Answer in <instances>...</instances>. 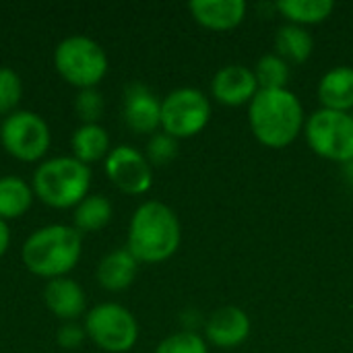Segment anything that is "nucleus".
Here are the masks:
<instances>
[{"mask_svg": "<svg viewBox=\"0 0 353 353\" xmlns=\"http://www.w3.org/2000/svg\"><path fill=\"white\" fill-rule=\"evenodd\" d=\"M248 120L254 137L271 147L292 145L304 126V110L290 89H261L248 108Z\"/></svg>", "mask_w": 353, "mask_h": 353, "instance_id": "obj_1", "label": "nucleus"}, {"mask_svg": "<svg viewBox=\"0 0 353 353\" xmlns=\"http://www.w3.org/2000/svg\"><path fill=\"white\" fill-rule=\"evenodd\" d=\"M180 246V221L176 213L157 201L143 203L128 228V250L139 263H161Z\"/></svg>", "mask_w": 353, "mask_h": 353, "instance_id": "obj_2", "label": "nucleus"}, {"mask_svg": "<svg viewBox=\"0 0 353 353\" xmlns=\"http://www.w3.org/2000/svg\"><path fill=\"white\" fill-rule=\"evenodd\" d=\"M81 232L68 225H46L33 232L23 244L25 267L39 277H64L81 259Z\"/></svg>", "mask_w": 353, "mask_h": 353, "instance_id": "obj_3", "label": "nucleus"}, {"mask_svg": "<svg viewBox=\"0 0 353 353\" xmlns=\"http://www.w3.org/2000/svg\"><path fill=\"white\" fill-rule=\"evenodd\" d=\"M91 170L77 157H52L33 174V192L50 207L79 205L89 190Z\"/></svg>", "mask_w": 353, "mask_h": 353, "instance_id": "obj_4", "label": "nucleus"}, {"mask_svg": "<svg viewBox=\"0 0 353 353\" xmlns=\"http://www.w3.org/2000/svg\"><path fill=\"white\" fill-rule=\"evenodd\" d=\"M54 64L70 85L89 89L103 79L108 70V56L91 37L70 35L56 46Z\"/></svg>", "mask_w": 353, "mask_h": 353, "instance_id": "obj_5", "label": "nucleus"}, {"mask_svg": "<svg viewBox=\"0 0 353 353\" xmlns=\"http://www.w3.org/2000/svg\"><path fill=\"white\" fill-rule=\"evenodd\" d=\"M310 149L331 161L347 163L353 159V116L347 112L319 110L306 122Z\"/></svg>", "mask_w": 353, "mask_h": 353, "instance_id": "obj_6", "label": "nucleus"}, {"mask_svg": "<svg viewBox=\"0 0 353 353\" xmlns=\"http://www.w3.org/2000/svg\"><path fill=\"white\" fill-rule=\"evenodd\" d=\"M85 331L93 343L112 353H124L134 347L139 325L134 316L120 304H99L85 319Z\"/></svg>", "mask_w": 353, "mask_h": 353, "instance_id": "obj_7", "label": "nucleus"}, {"mask_svg": "<svg viewBox=\"0 0 353 353\" xmlns=\"http://www.w3.org/2000/svg\"><path fill=\"white\" fill-rule=\"evenodd\" d=\"M211 116V103L199 89L182 87L161 101V126L174 139L199 134Z\"/></svg>", "mask_w": 353, "mask_h": 353, "instance_id": "obj_8", "label": "nucleus"}, {"mask_svg": "<svg viewBox=\"0 0 353 353\" xmlns=\"http://www.w3.org/2000/svg\"><path fill=\"white\" fill-rule=\"evenodd\" d=\"M0 139L12 157L21 161H35L43 157L50 147V128L41 116L21 110L12 112L2 122Z\"/></svg>", "mask_w": 353, "mask_h": 353, "instance_id": "obj_9", "label": "nucleus"}, {"mask_svg": "<svg viewBox=\"0 0 353 353\" xmlns=\"http://www.w3.org/2000/svg\"><path fill=\"white\" fill-rule=\"evenodd\" d=\"M105 172L108 178L126 194H143L151 188V163L134 147L120 145L112 149L105 159Z\"/></svg>", "mask_w": 353, "mask_h": 353, "instance_id": "obj_10", "label": "nucleus"}, {"mask_svg": "<svg viewBox=\"0 0 353 353\" xmlns=\"http://www.w3.org/2000/svg\"><path fill=\"white\" fill-rule=\"evenodd\" d=\"M259 83L254 70L242 64H230L221 68L211 83L213 97L223 105H242L250 103L259 93Z\"/></svg>", "mask_w": 353, "mask_h": 353, "instance_id": "obj_11", "label": "nucleus"}, {"mask_svg": "<svg viewBox=\"0 0 353 353\" xmlns=\"http://www.w3.org/2000/svg\"><path fill=\"white\" fill-rule=\"evenodd\" d=\"M124 120L126 124L141 134L155 132L161 126V101L155 93L143 85L132 83L124 91Z\"/></svg>", "mask_w": 353, "mask_h": 353, "instance_id": "obj_12", "label": "nucleus"}, {"mask_svg": "<svg viewBox=\"0 0 353 353\" xmlns=\"http://www.w3.org/2000/svg\"><path fill=\"white\" fill-rule=\"evenodd\" d=\"M209 343L221 350H234L244 343L250 335V319L244 310L236 306L219 308L211 314L205 327Z\"/></svg>", "mask_w": 353, "mask_h": 353, "instance_id": "obj_13", "label": "nucleus"}, {"mask_svg": "<svg viewBox=\"0 0 353 353\" xmlns=\"http://www.w3.org/2000/svg\"><path fill=\"white\" fill-rule=\"evenodd\" d=\"M188 8L203 27L213 31L234 29L246 17L244 0H192Z\"/></svg>", "mask_w": 353, "mask_h": 353, "instance_id": "obj_14", "label": "nucleus"}, {"mask_svg": "<svg viewBox=\"0 0 353 353\" xmlns=\"http://www.w3.org/2000/svg\"><path fill=\"white\" fill-rule=\"evenodd\" d=\"M46 306L64 321H74L85 312V292L68 277L50 279L43 290Z\"/></svg>", "mask_w": 353, "mask_h": 353, "instance_id": "obj_15", "label": "nucleus"}, {"mask_svg": "<svg viewBox=\"0 0 353 353\" xmlns=\"http://www.w3.org/2000/svg\"><path fill=\"white\" fill-rule=\"evenodd\" d=\"M137 271H139V261L130 254V250L118 248L101 259L97 267V281L110 292H120L134 281Z\"/></svg>", "mask_w": 353, "mask_h": 353, "instance_id": "obj_16", "label": "nucleus"}, {"mask_svg": "<svg viewBox=\"0 0 353 353\" xmlns=\"http://www.w3.org/2000/svg\"><path fill=\"white\" fill-rule=\"evenodd\" d=\"M319 99L325 110H335V112L353 110V68L337 66L329 70L321 79Z\"/></svg>", "mask_w": 353, "mask_h": 353, "instance_id": "obj_17", "label": "nucleus"}, {"mask_svg": "<svg viewBox=\"0 0 353 353\" xmlns=\"http://www.w3.org/2000/svg\"><path fill=\"white\" fill-rule=\"evenodd\" d=\"M275 48H277V56H281L285 62H306L312 54L314 41L312 35L300 27V25H283L277 31L275 37Z\"/></svg>", "mask_w": 353, "mask_h": 353, "instance_id": "obj_18", "label": "nucleus"}, {"mask_svg": "<svg viewBox=\"0 0 353 353\" xmlns=\"http://www.w3.org/2000/svg\"><path fill=\"white\" fill-rule=\"evenodd\" d=\"M110 149V137L99 124H83L72 134V151L79 161L85 165L101 159Z\"/></svg>", "mask_w": 353, "mask_h": 353, "instance_id": "obj_19", "label": "nucleus"}, {"mask_svg": "<svg viewBox=\"0 0 353 353\" xmlns=\"http://www.w3.org/2000/svg\"><path fill=\"white\" fill-rule=\"evenodd\" d=\"M31 186L19 176L0 178V219L21 217L31 207Z\"/></svg>", "mask_w": 353, "mask_h": 353, "instance_id": "obj_20", "label": "nucleus"}, {"mask_svg": "<svg viewBox=\"0 0 353 353\" xmlns=\"http://www.w3.org/2000/svg\"><path fill=\"white\" fill-rule=\"evenodd\" d=\"M112 219V203L103 194L85 196L74 211V230L77 232H99Z\"/></svg>", "mask_w": 353, "mask_h": 353, "instance_id": "obj_21", "label": "nucleus"}, {"mask_svg": "<svg viewBox=\"0 0 353 353\" xmlns=\"http://www.w3.org/2000/svg\"><path fill=\"white\" fill-rule=\"evenodd\" d=\"M331 0H279L277 10L292 21V25H314L333 12Z\"/></svg>", "mask_w": 353, "mask_h": 353, "instance_id": "obj_22", "label": "nucleus"}, {"mask_svg": "<svg viewBox=\"0 0 353 353\" xmlns=\"http://www.w3.org/2000/svg\"><path fill=\"white\" fill-rule=\"evenodd\" d=\"M254 77L259 89H288L285 85L290 81V64L277 54H267L259 60Z\"/></svg>", "mask_w": 353, "mask_h": 353, "instance_id": "obj_23", "label": "nucleus"}, {"mask_svg": "<svg viewBox=\"0 0 353 353\" xmlns=\"http://www.w3.org/2000/svg\"><path fill=\"white\" fill-rule=\"evenodd\" d=\"M155 353H209V350L201 335L192 331H182L163 339Z\"/></svg>", "mask_w": 353, "mask_h": 353, "instance_id": "obj_24", "label": "nucleus"}, {"mask_svg": "<svg viewBox=\"0 0 353 353\" xmlns=\"http://www.w3.org/2000/svg\"><path fill=\"white\" fill-rule=\"evenodd\" d=\"M21 77L8 66H0V114L12 112L14 105L21 101Z\"/></svg>", "mask_w": 353, "mask_h": 353, "instance_id": "obj_25", "label": "nucleus"}, {"mask_svg": "<svg viewBox=\"0 0 353 353\" xmlns=\"http://www.w3.org/2000/svg\"><path fill=\"white\" fill-rule=\"evenodd\" d=\"M178 155V139L168 132H157L149 139L147 145V161L151 165H168Z\"/></svg>", "mask_w": 353, "mask_h": 353, "instance_id": "obj_26", "label": "nucleus"}, {"mask_svg": "<svg viewBox=\"0 0 353 353\" xmlns=\"http://www.w3.org/2000/svg\"><path fill=\"white\" fill-rule=\"evenodd\" d=\"M74 110L79 118L85 120V124H97L103 114V95L95 87L81 89L74 99Z\"/></svg>", "mask_w": 353, "mask_h": 353, "instance_id": "obj_27", "label": "nucleus"}, {"mask_svg": "<svg viewBox=\"0 0 353 353\" xmlns=\"http://www.w3.org/2000/svg\"><path fill=\"white\" fill-rule=\"evenodd\" d=\"M85 335H87L85 327H79L74 323H68V325H62L58 329L56 339H58V345L60 347H64V350H77L83 343Z\"/></svg>", "mask_w": 353, "mask_h": 353, "instance_id": "obj_28", "label": "nucleus"}, {"mask_svg": "<svg viewBox=\"0 0 353 353\" xmlns=\"http://www.w3.org/2000/svg\"><path fill=\"white\" fill-rule=\"evenodd\" d=\"M8 240H10V234H8V225L4 219H0V256L6 252L8 248Z\"/></svg>", "mask_w": 353, "mask_h": 353, "instance_id": "obj_29", "label": "nucleus"}, {"mask_svg": "<svg viewBox=\"0 0 353 353\" xmlns=\"http://www.w3.org/2000/svg\"><path fill=\"white\" fill-rule=\"evenodd\" d=\"M343 174H345V180L350 182V186L353 188V159L347 161V163H343Z\"/></svg>", "mask_w": 353, "mask_h": 353, "instance_id": "obj_30", "label": "nucleus"}, {"mask_svg": "<svg viewBox=\"0 0 353 353\" xmlns=\"http://www.w3.org/2000/svg\"><path fill=\"white\" fill-rule=\"evenodd\" d=\"M352 116H353V114H352Z\"/></svg>", "mask_w": 353, "mask_h": 353, "instance_id": "obj_31", "label": "nucleus"}]
</instances>
